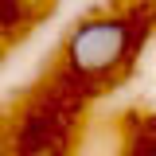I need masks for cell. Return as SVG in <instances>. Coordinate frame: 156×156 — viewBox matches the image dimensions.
Returning <instances> with one entry per match:
<instances>
[{
  "label": "cell",
  "mask_w": 156,
  "mask_h": 156,
  "mask_svg": "<svg viewBox=\"0 0 156 156\" xmlns=\"http://www.w3.org/2000/svg\"><path fill=\"white\" fill-rule=\"evenodd\" d=\"M152 156H156V152H152Z\"/></svg>",
  "instance_id": "7a4b0ae2"
},
{
  "label": "cell",
  "mask_w": 156,
  "mask_h": 156,
  "mask_svg": "<svg viewBox=\"0 0 156 156\" xmlns=\"http://www.w3.org/2000/svg\"><path fill=\"white\" fill-rule=\"evenodd\" d=\"M140 27L129 16H90L70 27V35L62 43V55L70 74L82 78H109L121 66H129L136 51Z\"/></svg>",
  "instance_id": "6da1fadb"
}]
</instances>
